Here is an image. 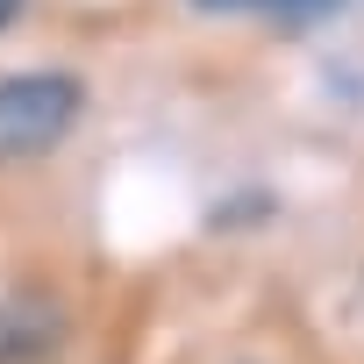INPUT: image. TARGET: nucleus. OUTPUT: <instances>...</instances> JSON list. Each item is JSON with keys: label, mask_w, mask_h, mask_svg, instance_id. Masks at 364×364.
Masks as SVG:
<instances>
[{"label": "nucleus", "mask_w": 364, "mask_h": 364, "mask_svg": "<svg viewBox=\"0 0 364 364\" xmlns=\"http://www.w3.org/2000/svg\"><path fill=\"white\" fill-rule=\"evenodd\" d=\"M208 15H279V22H307V15H328L343 0H193Z\"/></svg>", "instance_id": "f03ea898"}, {"label": "nucleus", "mask_w": 364, "mask_h": 364, "mask_svg": "<svg viewBox=\"0 0 364 364\" xmlns=\"http://www.w3.org/2000/svg\"><path fill=\"white\" fill-rule=\"evenodd\" d=\"M15 15H22V0H0V29H8V22H15Z\"/></svg>", "instance_id": "7ed1b4c3"}, {"label": "nucleus", "mask_w": 364, "mask_h": 364, "mask_svg": "<svg viewBox=\"0 0 364 364\" xmlns=\"http://www.w3.org/2000/svg\"><path fill=\"white\" fill-rule=\"evenodd\" d=\"M86 114L79 72H8L0 79V164L50 157Z\"/></svg>", "instance_id": "f257e3e1"}]
</instances>
